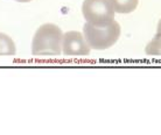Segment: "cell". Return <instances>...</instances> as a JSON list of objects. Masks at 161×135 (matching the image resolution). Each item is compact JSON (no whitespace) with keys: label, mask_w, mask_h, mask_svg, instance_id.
<instances>
[{"label":"cell","mask_w":161,"mask_h":135,"mask_svg":"<svg viewBox=\"0 0 161 135\" xmlns=\"http://www.w3.org/2000/svg\"><path fill=\"white\" fill-rule=\"evenodd\" d=\"M63 33L54 23H46L37 28L32 41L34 56H58L62 52Z\"/></svg>","instance_id":"1"},{"label":"cell","mask_w":161,"mask_h":135,"mask_svg":"<svg viewBox=\"0 0 161 135\" xmlns=\"http://www.w3.org/2000/svg\"><path fill=\"white\" fill-rule=\"evenodd\" d=\"M83 36L90 49L105 50L116 44L120 36V26L116 20L105 27H96L86 22L83 26Z\"/></svg>","instance_id":"2"},{"label":"cell","mask_w":161,"mask_h":135,"mask_svg":"<svg viewBox=\"0 0 161 135\" xmlns=\"http://www.w3.org/2000/svg\"><path fill=\"white\" fill-rule=\"evenodd\" d=\"M82 14L88 23L96 27H105L115 20V10L109 0H84Z\"/></svg>","instance_id":"3"},{"label":"cell","mask_w":161,"mask_h":135,"mask_svg":"<svg viewBox=\"0 0 161 135\" xmlns=\"http://www.w3.org/2000/svg\"><path fill=\"white\" fill-rule=\"evenodd\" d=\"M90 50L83 34L79 31H70L63 34L62 52L65 56H88Z\"/></svg>","instance_id":"4"},{"label":"cell","mask_w":161,"mask_h":135,"mask_svg":"<svg viewBox=\"0 0 161 135\" xmlns=\"http://www.w3.org/2000/svg\"><path fill=\"white\" fill-rule=\"evenodd\" d=\"M115 13L130 14L138 7L139 0H109Z\"/></svg>","instance_id":"5"},{"label":"cell","mask_w":161,"mask_h":135,"mask_svg":"<svg viewBox=\"0 0 161 135\" xmlns=\"http://www.w3.org/2000/svg\"><path fill=\"white\" fill-rule=\"evenodd\" d=\"M16 48L11 37L6 34L0 33V56H12L15 55Z\"/></svg>","instance_id":"6"},{"label":"cell","mask_w":161,"mask_h":135,"mask_svg":"<svg viewBox=\"0 0 161 135\" xmlns=\"http://www.w3.org/2000/svg\"><path fill=\"white\" fill-rule=\"evenodd\" d=\"M145 51L150 56H161V39L154 36V39L146 45Z\"/></svg>","instance_id":"7"},{"label":"cell","mask_w":161,"mask_h":135,"mask_svg":"<svg viewBox=\"0 0 161 135\" xmlns=\"http://www.w3.org/2000/svg\"><path fill=\"white\" fill-rule=\"evenodd\" d=\"M155 36H158L159 39H161V19L159 20V23H158V28H157V34Z\"/></svg>","instance_id":"8"},{"label":"cell","mask_w":161,"mask_h":135,"mask_svg":"<svg viewBox=\"0 0 161 135\" xmlns=\"http://www.w3.org/2000/svg\"><path fill=\"white\" fill-rule=\"evenodd\" d=\"M15 1H18V2H29L32 0H15Z\"/></svg>","instance_id":"9"}]
</instances>
